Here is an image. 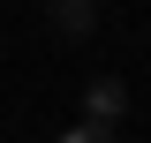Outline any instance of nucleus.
<instances>
[{
	"instance_id": "1",
	"label": "nucleus",
	"mask_w": 151,
	"mask_h": 143,
	"mask_svg": "<svg viewBox=\"0 0 151 143\" xmlns=\"http://www.w3.org/2000/svg\"><path fill=\"white\" fill-rule=\"evenodd\" d=\"M83 113H91V121H121V113H129V83H121V75H91V83H83Z\"/></svg>"
},
{
	"instance_id": "2",
	"label": "nucleus",
	"mask_w": 151,
	"mask_h": 143,
	"mask_svg": "<svg viewBox=\"0 0 151 143\" xmlns=\"http://www.w3.org/2000/svg\"><path fill=\"white\" fill-rule=\"evenodd\" d=\"M45 23H53V38H91L98 30V0H45Z\"/></svg>"
},
{
	"instance_id": "3",
	"label": "nucleus",
	"mask_w": 151,
	"mask_h": 143,
	"mask_svg": "<svg viewBox=\"0 0 151 143\" xmlns=\"http://www.w3.org/2000/svg\"><path fill=\"white\" fill-rule=\"evenodd\" d=\"M60 143H113V121H91V113H83V121H76Z\"/></svg>"
}]
</instances>
